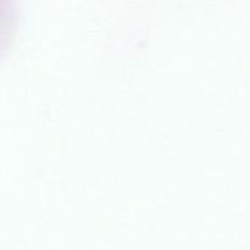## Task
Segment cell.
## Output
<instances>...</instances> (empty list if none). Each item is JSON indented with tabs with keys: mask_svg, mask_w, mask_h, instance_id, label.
I'll use <instances>...</instances> for the list:
<instances>
[]
</instances>
